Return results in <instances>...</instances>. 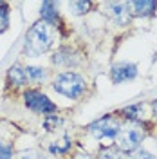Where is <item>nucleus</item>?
Returning a JSON list of instances; mask_svg holds the SVG:
<instances>
[{
    "label": "nucleus",
    "mask_w": 157,
    "mask_h": 159,
    "mask_svg": "<svg viewBox=\"0 0 157 159\" xmlns=\"http://www.w3.org/2000/svg\"><path fill=\"white\" fill-rule=\"evenodd\" d=\"M54 40H56L54 25H51V24L43 22V20H38L25 33L24 54L29 56V58H38L42 54H45L54 45Z\"/></svg>",
    "instance_id": "f257e3e1"
},
{
    "label": "nucleus",
    "mask_w": 157,
    "mask_h": 159,
    "mask_svg": "<svg viewBox=\"0 0 157 159\" xmlns=\"http://www.w3.org/2000/svg\"><path fill=\"white\" fill-rule=\"evenodd\" d=\"M87 80L74 70H63L52 80V90L69 99H79L87 92Z\"/></svg>",
    "instance_id": "f03ea898"
},
{
    "label": "nucleus",
    "mask_w": 157,
    "mask_h": 159,
    "mask_svg": "<svg viewBox=\"0 0 157 159\" xmlns=\"http://www.w3.org/2000/svg\"><path fill=\"white\" fill-rule=\"evenodd\" d=\"M123 127L121 119L114 114H105L99 119L92 121L87 127V132L96 141H116L119 136V130Z\"/></svg>",
    "instance_id": "7ed1b4c3"
},
{
    "label": "nucleus",
    "mask_w": 157,
    "mask_h": 159,
    "mask_svg": "<svg viewBox=\"0 0 157 159\" xmlns=\"http://www.w3.org/2000/svg\"><path fill=\"white\" fill-rule=\"evenodd\" d=\"M145 141V130L139 123H130L128 121L127 125H123L121 130H119V136L116 139V147H118L123 154H134L136 150L141 148Z\"/></svg>",
    "instance_id": "20e7f679"
},
{
    "label": "nucleus",
    "mask_w": 157,
    "mask_h": 159,
    "mask_svg": "<svg viewBox=\"0 0 157 159\" xmlns=\"http://www.w3.org/2000/svg\"><path fill=\"white\" fill-rule=\"evenodd\" d=\"M24 103H25V107L29 110L43 114V116H52V114L58 112L56 103H52L43 92L34 90V89H27L24 92Z\"/></svg>",
    "instance_id": "39448f33"
},
{
    "label": "nucleus",
    "mask_w": 157,
    "mask_h": 159,
    "mask_svg": "<svg viewBox=\"0 0 157 159\" xmlns=\"http://www.w3.org/2000/svg\"><path fill=\"white\" fill-rule=\"evenodd\" d=\"M105 15L110 18V22L114 25H119V27L128 25L130 20H132L128 2H107L105 4Z\"/></svg>",
    "instance_id": "423d86ee"
},
{
    "label": "nucleus",
    "mask_w": 157,
    "mask_h": 159,
    "mask_svg": "<svg viewBox=\"0 0 157 159\" xmlns=\"http://www.w3.org/2000/svg\"><path fill=\"white\" fill-rule=\"evenodd\" d=\"M81 58H83V56H81L74 47L63 45V47H60V49L51 56V61H52L56 67L74 69V67H79V65H81V61H83Z\"/></svg>",
    "instance_id": "0eeeda50"
},
{
    "label": "nucleus",
    "mask_w": 157,
    "mask_h": 159,
    "mask_svg": "<svg viewBox=\"0 0 157 159\" xmlns=\"http://www.w3.org/2000/svg\"><path fill=\"white\" fill-rule=\"evenodd\" d=\"M136 76H137V65L132 61H119V63H114L110 67V81L114 85L130 81Z\"/></svg>",
    "instance_id": "6e6552de"
},
{
    "label": "nucleus",
    "mask_w": 157,
    "mask_h": 159,
    "mask_svg": "<svg viewBox=\"0 0 157 159\" xmlns=\"http://www.w3.org/2000/svg\"><path fill=\"white\" fill-rule=\"evenodd\" d=\"M130 4V13L136 18H148L154 16V13L157 9V2L155 0H134L128 2Z\"/></svg>",
    "instance_id": "1a4fd4ad"
},
{
    "label": "nucleus",
    "mask_w": 157,
    "mask_h": 159,
    "mask_svg": "<svg viewBox=\"0 0 157 159\" xmlns=\"http://www.w3.org/2000/svg\"><path fill=\"white\" fill-rule=\"evenodd\" d=\"M6 78H7V85L13 87V89H20V87H25L27 85V72H25V67H22L20 63H15V65H11L9 69H7V74H6Z\"/></svg>",
    "instance_id": "9d476101"
},
{
    "label": "nucleus",
    "mask_w": 157,
    "mask_h": 159,
    "mask_svg": "<svg viewBox=\"0 0 157 159\" xmlns=\"http://www.w3.org/2000/svg\"><path fill=\"white\" fill-rule=\"evenodd\" d=\"M121 114V118L128 119L130 123H139V125H143L145 123V103H134V105H128L125 109H121L118 112Z\"/></svg>",
    "instance_id": "9b49d317"
},
{
    "label": "nucleus",
    "mask_w": 157,
    "mask_h": 159,
    "mask_svg": "<svg viewBox=\"0 0 157 159\" xmlns=\"http://www.w3.org/2000/svg\"><path fill=\"white\" fill-rule=\"evenodd\" d=\"M40 20L47 22L51 25L58 24L60 22V15H58V6L51 0H45L42 2V7H40Z\"/></svg>",
    "instance_id": "f8f14e48"
},
{
    "label": "nucleus",
    "mask_w": 157,
    "mask_h": 159,
    "mask_svg": "<svg viewBox=\"0 0 157 159\" xmlns=\"http://www.w3.org/2000/svg\"><path fill=\"white\" fill-rule=\"evenodd\" d=\"M96 159H128V157L127 154H123L116 145H101Z\"/></svg>",
    "instance_id": "ddd939ff"
},
{
    "label": "nucleus",
    "mask_w": 157,
    "mask_h": 159,
    "mask_svg": "<svg viewBox=\"0 0 157 159\" xmlns=\"http://www.w3.org/2000/svg\"><path fill=\"white\" fill-rule=\"evenodd\" d=\"M70 148H72V139L70 138H63L49 145V152L52 156H67L70 152Z\"/></svg>",
    "instance_id": "4468645a"
},
{
    "label": "nucleus",
    "mask_w": 157,
    "mask_h": 159,
    "mask_svg": "<svg viewBox=\"0 0 157 159\" xmlns=\"http://www.w3.org/2000/svg\"><path fill=\"white\" fill-rule=\"evenodd\" d=\"M25 72H27L29 81H33V83L43 81V80L49 76V70L43 69V67H36V65H27V67H25Z\"/></svg>",
    "instance_id": "2eb2a0df"
},
{
    "label": "nucleus",
    "mask_w": 157,
    "mask_h": 159,
    "mask_svg": "<svg viewBox=\"0 0 157 159\" xmlns=\"http://www.w3.org/2000/svg\"><path fill=\"white\" fill-rule=\"evenodd\" d=\"M69 6V11H72V15H76V16H83V15H87L88 11L92 9V2H69L67 4Z\"/></svg>",
    "instance_id": "dca6fc26"
},
{
    "label": "nucleus",
    "mask_w": 157,
    "mask_h": 159,
    "mask_svg": "<svg viewBox=\"0 0 157 159\" xmlns=\"http://www.w3.org/2000/svg\"><path fill=\"white\" fill-rule=\"evenodd\" d=\"M9 27V6L6 2H0V33Z\"/></svg>",
    "instance_id": "f3484780"
},
{
    "label": "nucleus",
    "mask_w": 157,
    "mask_h": 159,
    "mask_svg": "<svg viewBox=\"0 0 157 159\" xmlns=\"http://www.w3.org/2000/svg\"><path fill=\"white\" fill-rule=\"evenodd\" d=\"M63 123V119L60 118L58 114H52V116H45V121H43V127L47 132H52V130H56Z\"/></svg>",
    "instance_id": "a211bd4d"
},
{
    "label": "nucleus",
    "mask_w": 157,
    "mask_h": 159,
    "mask_svg": "<svg viewBox=\"0 0 157 159\" xmlns=\"http://www.w3.org/2000/svg\"><path fill=\"white\" fill-rule=\"evenodd\" d=\"M16 159H47L40 150H36V148H29V150H22L18 154V157Z\"/></svg>",
    "instance_id": "6ab92c4d"
},
{
    "label": "nucleus",
    "mask_w": 157,
    "mask_h": 159,
    "mask_svg": "<svg viewBox=\"0 0 157 159\" xmlns=\"http://www.w3.org/2000/svg\"><path fill=\"white\" fill-rule=\"evenodd\" d=\"M130 159H155V156H154L152 152L145 150V148H139V150H136L134 154H130Z\"/></svg>",
    "instance_id": "aec40b11"
},
{
    "label": "nucleus",
    "mask_w": 157,
    "mask_h": 159,
    "mask_svg": "<svg viewBox=\"0 0 157 159\" xmlns=\"http://www.w3.org/2000/svg\"><path fill=\"white\" fill-rule=\"evenodd\" d=\"M0 159H13V148L0 141Z\"/></svg>",
    "instance_id": "412c9836"
},
{
    "label": "nucleus",
    "mask_w": 157,
    "mask_h": 159,
    "mask_svg": "<svg viewBox=\"0 0 157 159\" xmlns=\"http://www.w3.org/2000/svg\"><path fill=\"white\" fill-rule=\"evenodd\" d=\"M150 107H152V116H154V119L157 121V99L152 101V105H150Z\"/></svg>",
    "instance_id": "4be33fe9"
},
{
    "label": "nucleus",
    "mask_w": 157,
    "mask_h": 159,
    "mask_svg": "<svg viewBox=\"0 0 157 159\" xmlns=\"http://www.w3.org/2000/svg\"><path fill=\"white\" fill-rule=\"evenodd\" d=\"M76 159H96V157H94V156H90V154H87V152H81V154L76 156Z\"/></svg>",
    "instance_id": "5701e85b"
}]
</instances>
